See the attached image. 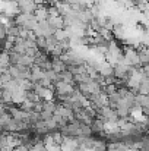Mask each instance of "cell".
<instances>
[{
    "label": "cell",
    "mask_w": 149,
    "mask_h": 151,
    "mask_svg": "<svg viewBox=\"0 0 149 151\" xmlns=\"http://www.w3.org/2000/svg\"><path fill=\"white\" fill-rule=\"evenodd\" d=\"M16 7L18 13H26V15H34L37 10V4L34 0H16Z\"/></svg>",
    "instance_id": "obj_1"
},
{
    "label": "cell",
    "mask_w": 149,
    "mask_h": 151,
    "mask_svg": "<svg viewBox=\"0 0 149 151\" xmlns=\"http://www.w3.org/2000/svg\"><path fill=\"white\" fill-rule=\"evenodd\" d=\"M53 32H54V29L50 27L47 21H44V22H38L37 27H35V29H34L35 37H44V38H46V37H50V35H53Z\"/></svg>",
    "instance_id": "obj_2"
},
{
    "label": "cell",
    "mask_w": 149,
    "mask_h": 151,
    "mask_svg": "<svg viewBox=\"0 0 149 151\" xmlns=\"http://www.w3.org/2000/svg\"><path fill=\"white\" fill-rule=\"evenodd\" d=\"M47 22H48V25L53 29H63L64 28V19H63V16H48Z\"/></svg>",
    "instance_id": "obj_3"
},
{
    "label": "cell",
    "mask_w": 149,
    "mask_h": 151,
    "mask_svg": "<svg viewBox=\"0 0 149 151\" xmlns=\"http://www.w3.org/2000/svg\"><path fill=\"white\" fill-rule=\"evenodd\" d=\"M34 18L37 22H44L48 19V13H47V7H37V10L34 12Z\"/></svg>",
    "instance_id": "obj_4"
},
{
    "label": "cell",
    "mask_w": 149,
    "mask_h": 151,
    "mask_svg": "<svg viewBox=\"0 0 149 151\" xmlns=\"http://www.w3.org/2000/svg\"><path fill=\"white\" fill-rule=\"evenodd\" d=\"M53 37H54V40H56L57 43H60V41H63V40H67V38H69V34H67V31H66L64 28H63V29H54Z\"/></svg>",
    "instance_id": "obj_5"
},
{
    "label": "cell",
    "mask_w": 149,
    "mask_h": 151,
    "mask_svg": "<svg viewBox=\"0 0 149 151\" xmlns=\"http://www.w3.org/2000/svg\"><path fill=\"white\" fill-rule=\"evenodd\" d=\"M6 38V29H0V43Z\"/></svg>",
    "instance_id": "obj_6"
},
{
    "label": "cell",
    "mask_w": 149,
    "mask_h": 151,
    "mask_svg": "<svg viewBox=\"0 0 149 151\" xmlns=\"http://www.w3.org/2000/svg\"><path fill=\"white\" fill-rule=\"evenodd\" d=\"M3 1H16V0H3Z\"/></svg>",
    "instance_id": "obj_7"
}]
</instances>
